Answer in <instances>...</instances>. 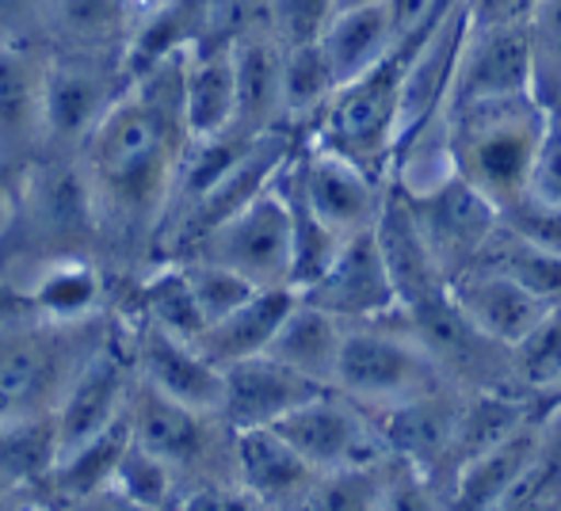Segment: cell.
I'll return each mask as SVG.
<instances>
[{
    "label": "cell",
    "mask_w": 561,
    "mask_h": 511,
    "mask_svg": "<svg viewBox=\"0 0 561 511\" xmlns=\"http://www.w3.org/2000/svg\"><path fill=\"white\" fill-rule=\"evenodd\" d=\"M184 54L130 81L81 149L96 199L100 245L118 253H146L161 241L169 222L176 172L192 146L184 112Z\"/></svg>",
    "instance_id": "1"
},
{
    "label": "cell",
    "mask_w": 561,
    "mask_h": 511,
    "mask_svg": "<svg viewBox=\"0 0 561 511\" xmlns=\"http://www.w3.org/2000/svg\"><path fill=\"white\" fill-rule=\"evenodd\" d=\"M0 225V271L31 267L38 275L54 259L92 256L100 218L81 153H43L12 187Z\"/></svg>",
    "instance_id": "2"
},
{
    "label": "cell",
    "mask_w": 561,
    "mask_h": 511,
    "mask_svg": "<svg viewBox=\"0 0 561 511\" xmlns=\"http://www.w3.org/2000/svg\"><path fill=\"white\" fill-rule=\"evenodd\" d=\"M554 127L550 107L535 92L462 100L447 107L450 153L462 179L504 207L531 187L547 133Z\"/></svg>",
    "instance_id": "3"
},
{
    "label": "cell",
    "mask_w": 561,
    "mask_h": 511,
    "mask_svg": "<svg viewBox=\"0 0 561 511\" xmlns=\"http://www.w3.org/2000/svg\"><path fill=\"white\" fill-rule=\"evenodd\" d=\"M104 344L96 317L46 321L15 305L0 321V420L50 416Z\"/></svg>",
    "instance_id": "4"
},
{
    "label": "cell",
    "mask_w": 561,
    "mask_h": 511,
    "mask_svg": "<svg viewBox=\"0 0 561 511\" xmlns=\"http://www.w3.org/2000/svg\"><path fill=\"white\" fill-rule=\"evenodd\" d=\"M401 100H405V50L340 84L321 119L313 123L310 141L347 156L370 176H390L401 141Z\"/></svg>",
    "instance_id": "5"
},
{
    "label": "cell",
    "mask_w": 561,
    "mask_h": 511,
    "mask_svg": "<svg viewBox=\"0 0 561 511\" xmlns=\"http://www.w3.org/2000/svg\"><path fill=\"white\" fill-rule=\"evenodd\" d=\"M436 385H447L444 371L424 351V344L409 333L401 313L370 321V325H347L333 382V390L344 397L359 400L370 413H386V408L421 397Z\"/></svg>",
    "instance_id": "6"
},
{
    "label": "cell",
    "mask_w": 561,
    "mask_h": 511,
    "mask_svg": "<svg viewBox=\"0 0 561 511\" xmlns=\"http://www.w3.org/2000/svg\"><path fill=\"white\" fill-rule=\"evenodd\" d=\"M130 89L123 50H50L43 84L46 153H81L92 130Z\"/></svg>",
    "instance_id": "7"
},
{
    "label": "cell",
    "mask_w": 561,
    "mask_h": 511,
    "mask_svg": "<svg viewBox=\"0 0 561 511\" xmlns=\"http://www.w3.org/2000/svg\"><path fill=\"white\" fill-rule=\"evenodd\" d=\"M401 317H405L409 333L424 344V351L436 359L444 379L455 382L458 390H466V393H478V390L524 393L516 382V371H512V348L501 340H493L489 333H481V328L462 313V305L450 298V287L444 294L428 298V302L401 310Z\"/></svg>",
    "instance_id": "8"
},
{
    "label": "cell",
    "mask_w": 561,
    "mask_h": 511,
    "mask_svg": "<svg viewBox=\"0 0 561 511\" xmlns=\"http://www.w3.org/2000/svg\"><path fill=\"white\" fill-rule=\"evenodd\" d=\"M184 256L215 259V264L229 267V271L244 275V279L260 290L290 287L295 237H290V210H287V199H283L279 184H272L264 195H256L249 207H241L233 218H226L215 233H207V237L195 248H187Z\"/></svg>",
    "instance_id": "9"
},
{
    "label": "cell",
    "mask_w": 561,
    "mask_h": 511,
    "mask_svg": "<svg viewBox=\"0 0 561 511\" xmlns=\"http://www.w3.org/2000/svg\"><path fill=\"white\" fill-rule=\"evenodd\" d=\"M275 431L318 474L375 466V462L393 458L382 439V428H378V416L363 408L359 400L344 397L340 390H325L306 405H298L295 413L275 423Z\"/></svg>",
    "instance_id": "10"
},
{
    "label": "cell",
    "mask_w": 561,
    "mask_h": 511,
    "mask_svg": "<svg viewBox=\"0 0 561 511\" xmlns=\"http://www.w3.org/2000/svg\"><path fill=\"white\" fill-rule=\"evenodd\" d=\"M46 61L50 50L35 38L0 43V191H8L46 153Z\"/></svg>",
    "instance_id": "11"
},
{
    "label": "cell",
    "mask_w": 561,
    "mask_h": 511,
    "mask_svg": "<svg viewBox=\"0 0 561 511\" xmlns=\"http://www.w3.org/2000/svg\"><path fill=\"white\" fill-rule=\"evenodd\" d=\"M409 195V191H405ZM413 214L424 230V241L436 253L447 282L455 275L470 271L489 248L493 233L501 230V207L489 195H481L470 179L447 176L444 184L428 187L421 195H409Z\"/></svg>",
    "instance_id": "12"
},
{
    "label": "cell",
    "mask_w": 561,
    "mask_h": 511,
    "mask_svg": "<svg viewBox=\"0 0 561 511\" xmlns=\"http://www.w3.org/2000/svg\"><path fill=\"white\" fill-rule=\"evenodd\" d=\"M462 408L466 390L447 382L375 416L393 458L428 474L447 492L450 477H455V443L458 428H462Z\"/></svg>",
    "instance_id": "13"
},
{
    "label": "cell",
    "mask_w": 561,
    "mask_h": 511,
    "mask_svg": "<svg viewBox=\"0 0 561 511\" xmlns=\"http://www.w3.org/2000/svg\"><path fill=\"white\" fill-rule=\"evenodd\" d=\"M298 176H302V191L310 207L340 241L375 230L390 176H370L367 169L310 138L298 149Z\"/></svg>",
    "instance_id": "14"
},
{
    "label": "cell",
    "mask_w": 561,
    "mask_h": 511,
    "mask_svg": "<svg viewBox=\"0 0 561 511\" xmlns=\"http://www.w3.org/2000/svg\"><path fill=\"white\" fill-rule=\"evenodd\" d=\"M298 298L321 305L344 325H370V321H386L401 313L398 287L390 279V267L382 259L375 230L347 237L336 259L329 264V271L313 287L298 290Z\"/></svg>",
    "instance_id": "15"
},
{
    "label": "cell",
    "mask_w": 561,
    "mask_h": 511,
    "mask_svg": "<svg viewBox=\"0 0 561 511\" xmlns=\"http://www.w3.org/2000/svg\"><path fill=\"white\" fill-rule=\"evenodd\" d=\"M535 92V54L527 23H473L466 27L450 104Z\"/></svg>",
    "instance_id": "16"
},
{
    "label": "cell",
    "mask_w": 561,
    "mask_h": 511,
    "mask_svg": "<svg viewBox=\"0 0 561 511\" xmlns=\"http://www.w3.org/2000/svg\"><path fill=\"white\" fill-rule=\"evenodd\" d=\"M130 367L134 356H123L112 340L89 359L77 382L69 385V393L61 397V405L54 408V423H58V458L77 446H84L89 439H96L100 431H107L118 423L130 408Z\"/></svg>",
    "instance_id": "17"
},
{
    "label": "cell",
    "mask_w": 561,
    "mask_h": 511,
    "mask_svg": "<svg viewBox=\"0 0 561 511\" xmlns=\"http://www.w3.org/2000/svg\"><path fill=\"white\" fill-rule=\"evenodd\" d=\"M229 15L184 54V112L192 138H210L237 123V31Z\"/></svg>",
    "instance_id": "18"
},
{
    "label": "cell",
    "mask_w": 561,
    "mask_h": 511,
    "mask_svg": "<svg viewBox=\"0 0 561 511\" xmlns=\"http://www.w3.org/2000/svg\"><path fill=\"white\" fill-rule=\"evenodd\" d=\"M226 397H222V420L229 431L249 428H275L283 416H290L298 405L325 393L329 385L306 379L290 371L287 363L264 356L244 359V363L226 367Z\"/></svg>",
    "instance_id": "19"
},
{
    "label": "cell",
    "mask_w": 561,
    "mask_h": 511,
    "mask_svg": "<svg viewBox=\"0 0 561 511\" xmlns=\"http://www.w3.org/2000/svg\"><path fill=\"white\" fill-rule=\"evenodd\" d=\"M134 367H138L141 382L169 393L180 405L222 416L226 374L192 340H180L157 325H141L138 344H134Z\"/></svg>",
    "instance_id": "20"
},
{
    "label": "cell",
    "mask_w": 561,
    "mask_h": 511,
    "mask_svg": "<svg viewBox=\"0 0 561 511\" xmlns=\"http://www.w3.org/2000/svg\"><path fill=\"white\" fill-rule=\"evenodd\" d=\"M375 241L382 248L386 267H390L393 287H398L401 310L421 305L447 290V275L439 267L436 253L428 248V241H424V230L413 214V202H409V195L393 179L386 184V202L375 222Z\"/></svg>",
    "instance_id": "21"
},
{
    "label": "cell",
    "mask_w": 561,
    "mask_h": 511,
    "mask_svg": "<svg viewBox=\"0 0 561 511\" xmlns=\"http://www.w3.org/2000/svg\"><path fill=\"white\" fill-rule=\"evenodd\" d=\"M233 477L264 508H302L321 474L275 428L233 431Z\"/></svg>",
    "instance_id": "22"
},
{
    "label": "cell",
    "mask_w": 561,
    "mask_h": 511,
    "mask_svg": "<svg viewBox=\"0 0 561 511\" xmlns=\"http://www.w3.org/2000/svg\"><path fill=\"white\" fill-rule=\"evenodd\" d=\"M229 15L237 12H222L218 0H153L134 20V31L126 38V81H138V77H146L161 61L192 50L203 35H210Z\"/></svg>",
    "instance_id": "23"
},
{
    "label": "cell",
    "mask_w": 561,
    "mask_h": 511,
    "mask_svg": "<svg viewBox=\"0 0 561 511\" xmlns=\"http://www.w3.org/2000/svg\"><path fill=\"white\" fill-rule=\"evenodd\" d=\"M447 287H450V298L462 305L466 317H470L481 333L493 336V340L508 344V348L524 340V336L539 325L542 313L550 310V302H542L524 282L496 271V267H470V271L455 275Z\"/></svg>",
    "instance_id": "24"
},
{
    "label": "cell",
    "mask_w": 561,
    "mask_h": 511,
    "mask_svg": "<svg viewBox=\"0 0 561 511\" xmlns=\"http://www.w3.org/2000/svg\"><path fill=\"white\" fill-rule=\"evenodd\" d=\"M283 54L267 20L241 23L237 31V123L249 133L283 127Z\"/></svg>",
    "instance_id": "25"
},
{
    "label": "cell",
    "mask_w": 561,
    "mask_h": 511,
    "mask_svg": "<svg viewBox=\"0 0 561 511\" xmlns=\"http://www.w3.org/2000/svg\"><path fill=\"white\" fill-rule=\"evenodd\" d=\"M126 416H130L134 443L161 454V458L176 469L192 466V462H199L203 454H207L210 420H218V416H210V413H195V408L180 405V400L153 390L149 382L134 385Z\"/></svg>",
    "instance_id": "26"
},
{
    "label": "cell",
    "mask_w": 561,
    "mask_h": 511,
    "mask_svg": "<svg viewBox=\"0 0 561 511\" xmlns=\"http://www.w3.org/2000/svg\"><path fill=\"white\" fill-rule=\"evenodd\" d=\"M298 302V290L290 287H267V290H256L249 302H241L233 313H226L222 321L203 328V336L195 340V348L218 367L233 363H244V359H256L272 348L275 333L279 325L287 321V313L295 310Z\"/></svg>",
    "instance_id": "27"
},
{
    "label": "cell",
    "mask_w": 561,
    "mask_h": 511,
    "mask_svg": "<svg viewBox=\"0 0 561 511\" xmlns=\"http://www.w3.org/2000/svg\"><path fill=\"white\" fill-rule=\"evenodd\" d=\"M344 336H347L344 321L325 313L321 305L298 298L295 310L287 313V321H283L279 333H275L267 356L287 363L290 371L306 374V379L333 390L340 351H344Z\"/></svg>",
    "instance_id": "28"
},
{
    "label": "cell",
    "mask_w": 561,
    "mask_h": 511,
    "mask_svg": "<svg viewBox=\"0 0 561 511\" xmlns=\"http://www.w3.org/2000/svg\"><path fill=\"white\" fill-rule=\"evenodd\" d=\"M104 302V275L92 256H69L46 264L31 275L27 290L15 294V305L46 321H89Z\"/></svg>",
    "instance_id": "29"
},
{
    "label": "cell",
    "mask_w": 561,
    "mask_h": 511,
    "mask_svg": "<svg viewBox=\"0 0 561 511\" xmlns=\"http://www.w3.org/2000/svg\"><path fill=\"white\" fill-rule=\"evenodd\" d=\"M321 46H325V58L336 73V84L363 77L378 61L398 54V31H393L390 4H363L336 12V20L321 35Z\"/></svg>",
    "instance_id": "30"
},
{
    "label": "cell",
    "mask_w": 561,
    "mask_h": 511,
    "mask_svg": "<svg viewBox=\"0 0 561 511\" xmlns=\"http://www.w3.org/2000/svg\"><path fill=\"white\" fill-rule=\"evenodd\" d=\"M130 0H46V31L58 50H126Z\"/></svg>",
    "instance_id": "31"
},
{
    "label": "cell",
    "mask_w": 561,
    "mask_h": 511,
    "mask_svg": "<svg viewBox=\"0 0 561 511\" xmlns=\"http://www.w3.org/2000/svg\"><path fill=\"white\" fill-rule=\"evenodd\" d=\"M298 149H302V146H298ZM275 184H279L283 199H287L290 237H295V271H290V287L306 290L329 271V264L336 259L344 241H340L336 233L321 222L318 210H313L310 199H306L302 176H298V153L283 164V172H279V179H275Z\"/></svg>",
    "instance_id": "32"
},
{
    "label": "cell",
    "mask_w": 561,
    "mask_h": 511,
    "mask_svg": "<svg viewBox=\"0 0 561 511\" xmlns=\"http://www.w3.org/2000/svg\"><path fill=\"white\" fill-rule=\"evenodd\" d=\"M336 89L340 84L325 58V46H287V54H283V127L310 138L313 123L321 119Z\"/></svg>",
    "instance_id": "33"
},
{
    "label": "cell",
    "mask_w": 561,
    "mask_h": 511,
    "mask_svg": "<svg viewBox=\"0 0 561 511\" xmlns=\"http://www.w3.org/2000/svg\"><path fill=\"white\" fill-rule=\"evenodd\" d=\"M126 443H130V416H123L107 431H100L96 439H89L77 451L61 454L58 466L50 474V485L58 492L61 504H73V500L89 497L96 489H107L115 477V466L123 458Z\"/></svg>",
    "instance_id": "34"
},
{
    "label": "cell",
    "mask_w": 561,
    "mask_h": 511,
    "mask_svg": "<svg viewBox=\"0 0 561 511\" xmlns=\"http://www.w3.org/2000/svg\"><path fill=\"white\" fill-rule=\"evenodd\" d=\"M58 466V423L50 416L0 420V477L4 485L50 481Z\"/></svg>",
    "instance_id": "35"
},
{
    "label": "cell",
    "mask_w": 561,
    "mask_h": 511,
    "mask_svg": "<svg viewBox=\"0 0 561 511\" xmlns=\"http://www.w3.org/2000/svg\"><path fill=\"white\" fill-rule=\"evenodd\" d=\"M141 313H146V325H157V328H164V333L180 336V340H192V344L199 340L203 328H207L180 259L164 264L161 271L141 282Z\"/></svg>",
    "instance_id": "36"
},
{
    "label": "cell",
    "mask_w": 561,
    "mask_h": 511,
    "mask_svg": "<svg viewBox=\"0 0 561 511\" xmlns=\"http://www.w3.org/2000/svg\"><path fill=\"white\" fill-rule=\"evenodd\" d=\"M473 267H496V271L524 282L542 302H550V305L561 302V256L547 253V248H539V245H527V241H519L516 233H508L504 225L493 233L489 248L481 253V259Z\"/></svg>",
    "instance_id": "37"
},
{
    "label": "cell",
    "mask_w": 561,
    "mask_h": 511,
    "mask_svg": "<svg viewBox=\"0 0 561 511\" xmlns=\"http://www.w3.org/2000/svg\"><path fill=\"white\" fill-rule=\"evenodd\" d=\"M512 371H516L519 390L535 405H542V397L561 374V302L542 313L539 325L524 340L512 344Z\"/></svg>",
    "instance_id": "38"
},
{
    "label": "cell",
    "mask_w": 561,
    "mask_h": 511,
    "mask_svg": "<svg viewBox=\"0 0 561 511\" xmlns=\"http://www.w3.org/2000/svg\"><path fill=\"white\" fill-rule=\"evenodd\" d=\"M393 462L398 458L321 474V481L313 485L302 511H378V500H382V489H386V481H390Z\"/></svg>",
    "instance_id": "39"
},
{
    "label": "cell",
    "mask_w": 561,
    "mask_h": 511,
    "mask_svg": "<svg viewBox=\"0 0 561 511\" xmlns=\"http://www.w3.org/2000/svg\"><path fill=\"white\" fill-rule=\"evenodd\" d=\"M176 466L161 458V454L146 451L141 443H126L123 458L115 466V477L112 485L123 497H130L134 504L149 508V511H169L172 508V492H176Z\"/></svg>",
    "instance_id": "40"
},
{
    "label": "cell",
    "mask_w": 561,
    "mask_h": 511,
    "mask_svg": "<svg viewBox=\"0 0 561 511\" xmlns=\"http://www.w3.org/2000/svg\"><path fill=\"white\" fill-rule=\"evenodd\" d=\"M180 267H184L187 282H192V294L203 310V321L215 325L226 313H233L241 302H249L260 287H252L244 275L229 271V267L215 264V259H199V256H176Z\"/></svg>",
    "instance_id": "41"
},
{
    "label": "cell",
    "mask_w": 561,
    "mask_h": 511,
    "mask_svg": "<svg viewBox=\"0 0 561 511\" xmlns=\"http://www.w3.org/2000/svg\"><path fill=\"white\" fill-rule=\"evenodd\" d=\"M527 31L535 54V96L550 107L561 92V0H539Z\"/></svg>",
    "instance_id": "42"
},
{
    "label": "cell",
    "mask_w": 561,
    "mask_h": 511,
    "mask_svg": "<svg viewBox=\"0 0 561 511\" xmlns=\"http://www.w3.org/2000/svg\"><path fill=\"white\" fill-rule=\"evenodd\" d=\"M336 12L340 0H267L264 20L283 46H306L321 43Z\"/></svg>",
    "instance_id": "43"
},
{
    "label": "cell",
    "mask_w": 561,
    "mask_h": 511,
    "mask_svg": "<svg viewBox=\"0 0 561 511\" xmlns=\"http://www.w3.org/2000/svg\"><path fill=\"white\" fill-rule=\"evenodd\" d=\"M501 225L508 233H516L519 241H527V245H539L547 253L561 256V207L535 195L531 187L524 195H516L512 202H504Z\"/></svg>",
    "instance_id": "44"
},
{
    "label": "cell",
    "mask_w": 561,
    "mask_h": 511,
    "mask_svg": "<svg viewBox=\"0 0 561 511\" xmlns=\"http://www.w3.org/2000/svg\"><path fill=\"white\" fill-rule=\"evenodd\" d=\"M378 511H444V489L428 474H421V469L393 462Z\"/></svg>",
    "instance_id": "45"
},
{
    "label": "cell",
    "mask_w": 561,
    "mask_h": 511,
    "mask_svg": "<svg viewBox=\"0 0 561 511\" xmlns=\"http://www.w3.org/2000/svg\"><path fill=\"white\" fill-rule=\"evenodd\" d=\"M169 511H264V504L244 485H207V489L176 497Z\"/></svg>",
    "instance_id": "46"
},
{
    "label": "cell",
    "mask_w": 561,
    "mask_h": 511,
    "mask_svg": "<svg viewBox=\"0 0 561 511\" xmlns=\"http://www.w3.org/2000/svg\"><path fill=\"white\" fill-rule=\"evenodd\" d=\"M46 31V0H0V43H31Z\"/></svg>",
    "instance_id": "47"
},
{
    "label": "cell",
    "mask_w": 561,
    "mask_h": 511,
    "mask_svg": "<svg viewBox=\"0 0 561 511\" xmlns=\"http://www.w3.org/2000/svg\"><path fill=\"white\" fill-rule=\"evenodd\" d=\"M531 191L561 207V127H550L547 146H542L539 161H535Z\"/></svg>",
    "instance_id": "48"
},
{
    "label": "cell",
    "mask_w": 561,
    "mask_h": 511,
    "mask_svg": "<svg viewBox=\"0 0 561 511\" xmlns=\"http://www.w3.org/2000/svg\"><path fill=\"white\" fill-rule=\"evenodd\" d=\"M539 0H470L473 23H527Z\"/></svg>",
    "instance_id": "49"
},
{
    "label": "cell",
    "mask_w": 561,
    "mask_h": 511,
    "mask_svg": "<svg viewBox=\"0 0 561 511\" xmlns=\"http://www.w3.org/2000/svg\"><path fill=\"white\" fill-rule=\"evenodd\" d=\"M66 511H149V508L134 504V500L123 497L115 485H107V489H96V492H89V497L66 504Z\"/></svg>",
    "instance_id": "50"
},
{
    "label": "cell",
    "mask_w": 561,
    "mask_h": 511,
    "mask_svg": "<svg viewBox=\"0 0 561 511\" xmlns=\"http://www.w3.org/2000/svg\"><path fill=\"white\" fill-rule=\"evenodd\" d=\"M0 511H35V504H27L23 497H15L12 489H0Z\"/></svg>",
    "instance_id": "51"
},
{
    "label": "cell",
    "mask_w": 561,
    "mask_h": 511,
    "mask_svg": "<svg viewBox=\"0 0 561 511\" xmlns=\"http://www.w3.org/2000/svg\"><path fill=\"white\" fill-rule=\"evenodd\" d=\"M539 408H561V374H558V382L550 385V393L542 397V405Z\"/></svg>",
    "instance_id": "52"
},
{
    "label": "cell",
    "mask_w": 561,
    "mask_h": 511,
    "mask_svg": "<svg viewBox=\"0 0 561 511\" xmlns=\"http://www.w3.org/2000/svg\"><path fill=\"white\" fill-rule=\"evenodd\" d=\"M363 4H386V0H340V12H344V8H363Z\"/></svg>",
    "instance_id": "53"
},
{
    "label": "cell",
    "mask_w": 561,
    "mask_h": 511,
    "mask_svg": "<svg viewBox=\"0 0 561 511\" xmlns=\"http://www.w3.org/2000/svg\"><path fill=\"white\" fill-rule=\"evenodd\" d=\"M550 119H554V127H561V92H558L554 104H550Z\"/></svg>",
    "instance_id": "54"
},
{
    "label": "cell",
    "mask_w": 561,
    "mask_h": 511,
    "mask_svg": "<svg viewBox=\"0 0 561 511\" xmlns=\"http://www.w3.org/2000/svg\"><path fill=\"white\" fill-rule=\"evenodd\" d=\"M130 4H134V8H149L153 0H130Z\"/></svg>",
    "instance_id": "55"
}]
</instances>
